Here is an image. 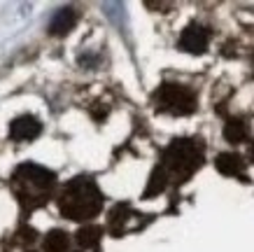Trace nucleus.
<instances>
[{
  "label": "nucleus",
  "mask_w": 254,
  "mask_h": 252,
  "mask_svg": "<svg viewBox=\"0 0 254 252\" xmlns=\"http://www.w3.org/2000/svg\"><path fill=\"white\" fill-rule=\"evenodd\" d=\"M224 136H226V140H233V143L243 140V138L247 136L245 124H240V122H229V124H226V129H224Z\"/></svg>",
  "instance_id": "nucleus-11"
},
{
  "label": "nucleus",
  "mask_w": 254,
  "mask_h": 252,
  "mask_svg": "<svg viewBox=\"0 0 254 252\" xmlns=\"http://www.w3.org/2000/svg\"><path fill=\"white\" fill-rule=\"evenodd\" d=\"M77 21V14H75V9H59L49 23V31L54 33V35H63V33H68L72 26Z\"/></svg>",
  "instance_id": "nucleus-7"
},
{
  "label": "nucleus",
  "mask_w": 254,
  "mask_h": 252,
  "mask_svg": "<svg viewBox=\"0 0 254 252\" xmlns=\"http://www.w3.org/2000/svg\"><path fill=\"white\" fill-rule=\"evenodd\" d=\"M208 42H210L208 31L200 28V26H189V28L182 33V38H180V47H182L185 52H191V54H203L208 49Z\"/></svg>",
  "instance_id": "nucleus-5"
},
{
  "label": "nucleus",
  "mask_w": 254,
  "mask_h": 252,
  "mask_svg": "<svg viewBox=\"0 0 254 252\" xmlns=\"http://www.w3.org/2000/svg\"><path fill=\"white\" fill-rule=\"evenodd\" d=\"M250 159H252V161H254V145H252V147H250Z\"/></svg>",
  "instance_id": "nucleus-12"
},
{
  "label": "nucleus",
  "mask_w": 254,
  "mask_h": 252,
  "mask_svg": "<svg viewBox=\"0 0 254 252\" xmlns=\"http://www.w3.org/2000/svg\"><path fill=\"white\" fill-rule=\"evenodd\" d=\"M156 103L161 110L173 115H189L196 107V96L182 84H163L161 91L156 93Z\"/></svg>",
  "instance_id": "nucleus-3"
},
{
  "label": "nucleus",
  "mask_w": 254,
  "mask_h": 252,
  "mask_svg": "<svg viewBox=\"0 0 254 252\" xmlns=\"http://www.w3.org/2000/svg\"><path fill=\"white\" fill-rule=\"evenodd\" d=\"M16 182L21 184V187H26V189L35 191L38 196H42L45 191L52 189L54 173H49V170H45V168H40V166H23L16 173Z\"/></svg>",
  "instance_id": "nucleus-4"
},
{
  "label": "nucleus",
  "mask_w": 254,
  "mask_h": 252,
  "mask_svg": "<svg viewBox=\"0 0 254 252\" xmlns=\"http://www.w3.org/2000/svg\"><path fill=\"white\" fill-rule=\"evenodd\" d=\"M65 248H68V234H63V231H52V234L45 238L47 252H63Z\"/></svg>",
  "instance_id": "nucleus-9"
},
{
  "label": "nucleus",
  "mask_w": 254,
  "mask_h": 252,
  "mask_svg": "<svg viewBox=\"0 0 254 252\" xmlns=\"http://www.w3.org/2000/svg\"><path fill=\"white\" fill-rule=\"evenodd\" d=\"M100 206H103L100 191L89 177H75L72 182H68L59 203L61 213L70 220H89L98 213Z\"/></svg>",
  "instance_id": "nucleus-1"
},
{
  "label": "nucleus",
  "mask_w": 254,
  "mask_h": 252,
  "mask_svg": "<svg viewBox=\"0 0 254 252\" xmlns=\"http://www.w3.org/2000/svg\"><path fill=\"white\" fill-rule=\"evenodd\" d=\"M217 168L222 170L224 175H243L245 164H243V159H240L238 154H219Z\"/></svg>",
  "instance_id": "nucleus-8"
},
{
  "label": "nucleus",
  "mask_w": 254,
  "mask_h": 252,
  "mask_svg": "<svg viewBox=\"0 0 254 252\" xmlns=\"http://www.w3.org/2000/svg\"><path fill=\"white\" fill-rule=\"evenodd\" d=\"M100 234H103V231H100L98 227H84V229H79V234H77V243L84 245V248H93V245H98Z\"/></svg>",
  "instance_id": "nucleus-10"
},
{
  "label": "nucleus",
  "mask_w": 254,
  "mask_h": 252,
  "mask_svg": "<svg viewBox=\"0 0 254 252\" xmlns=\"http://www.w3.org/2000/svg\"><path fill=\"white\" fill-rule=\"evenodd\" d=\"M40 131H42V124L31 115H23L19 119L12 122L9 126V136L14 138V140H33V138L40 136Z\"/></svg>",
  "instance_id": "nucleus-6"
},
{
  "label": "nucleus",
  "mask_w": 254,
  "mask_h": 252,
  "mask_svg": "<svg viewBox=\"0 0 254 252\" xmlns=\"http://www.w3.org/2000/svg\"><path fill=\"white\" fill-rule=\"evenodd\" d=\"M200 161H203L200 147H196L189 140H177L166 154V168L173 177H187L200 166Z\"/></svg>",
  "instance_id": "nucleus-2"
}]
</instances>
